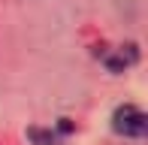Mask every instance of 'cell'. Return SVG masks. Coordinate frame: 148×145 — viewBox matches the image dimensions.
Masks as SVG:
<instances>
[{
    "label": "cell",
    "instance_id": "3",
    "mask_svg": "<svg viewBox=\"0 0 148 145\" xmlns=\"http://www.w3.org/2000/svg\"><path fill=\"white\" fill-rule=\"evenodd\" d=\"M30 139H36V145H55L58 136L51 133V130H39V127H33V130H30Z\"/></svg>",
    "mask_w": 148,
    "mask_h": 145
},
{
    "label": "cell",
    "instance_id": "1",
    "mask_svg": "<svg viewBox=\"0 0 148 145\" xmlns=\"http://www.w3.org/2000/svg\"><path fill=\"white\" fill-rule=\"evenodd\" d=\"M112 127H115V133H121V136H145L148 118H145V112L139 106L124 103V106H118L115 115H112Z\"/></svg>",
    "mask_w": 148,
    "mask_h": 145
},
{
    "label": "cell",
    "instance_id": "2",
    "mask_svg": "<svg viewBox=\"0 0 148 145\" xmlns=\"http://www.w3.org/2000/svg\"><path fill=\"white\" fill-rule=\"evenodd\" d=\"M136 61H139V51H136V45H121L115 55H109V57H106V67H109L112 72H121V70L133 67Z\"/></svg>",
    "mask_w": 148,
    "mask_h": 145
}]
</instances>
